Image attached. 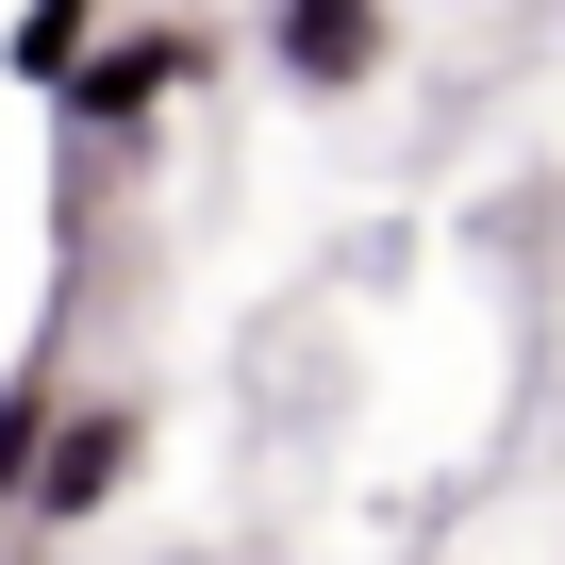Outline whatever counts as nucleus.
<instances>
[{"instance_id":"nucleus-2","label":"nucleus","mask_w":565,"mask_h":565,"mask_svg":"<svg viewBox=\"0 0 565 565\" xmlns=\"http://www.w3.org/2000/svg\"><path fill=\"white\" fill-rule=\"evenodd\" d=\"M134 466H150V416L134 399H67L51 449H34V482H18V532H100L134 499Z\"/></svg>"},{"instance_id":"nucleus-4","label":"nucleus","mask_w":565,"mask_h":565,"mask_svg":"<svg viewBox=\"0 0 565 565\" xmlns=\"http://www.w3.org/2000/svg\"><path fill=\"white\" fill-rule=\"evenodd\" d=\"M100 34H117V0H18V18H0V84H34V100H51Z\"/></svg>"},{"instance_id":"nucleus-3","label":"nucleus","mask_w":565,"mask_h":565,"mask_svg":"<svg viewBox=\"0 0 565 565\" xmlns=\"http://www.w3.org/2000/svg\"><path fill=\"white\" fill-rule=\"evenodd\" d=\"M249 51H266L282 100H366V84L399 67V0H266Z\"/></svg>"},{"instance_id":"nucleus-5","label":"nucleus","mask_w":565,"mask_h":565,"mask_svg":"<svg viewBox=\"0 0 565 565\" xmlns=\"http://www.w3.org/2000/svg\"><path fill=\"white\" fill-rule=\"evenodd\" d=\"M51 416H67V366L34 350L18 383H0V532H18V482H34V449H51Z\"/></svg>"},{"instance_id":"nucleus-1","label":"nucleus","mask_w":565,"mask_h":565,"mask_svg":"<svg viewBox=\"0 0 565 565\" xmlns=\"http://www.w3.org/2000/svg\"><path fill=\"white\" fill-rule=\"evenodd\" d=\"M200 84H216V34H200V18H134V34H100V51L51 84V117H67L84 150H134V134H150L167 100H200Z\"/></svg>"}]
</instances>
